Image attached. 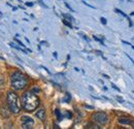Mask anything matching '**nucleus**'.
<instances>
[{"label": "nucleus", "instance_id": "b1692460", "mask_svg": "<svg viewBox=\"0 0 134 129\" xmlns=\"http://www.w3.org/2000/svg\"><path fill=\"white\" fill-rule=\"evenodd\" d=\"M54 128H57V129H59V128H60V127H59V126H58V125H55V126H54Z\"/></svg>", "mask_w": 134, "mask_h": 129}, {"label": "nucleus", "instance_id": "aec40b11", "mask_svg": "<svg viewBox=\"0 0 134 129\" xmlns=\"http://www.w3.org/2000/svg\"><path fill=\"white\" fill-rule=\"evenodd\" d=\"M65 5H66V6L68 7V8H69V9H70V11H74V10H73V9H72V8H71V7L69 6V4H68V3H65Z\"/></svg>", "mask_w": 134, "mask_h": 129}, {"label": "nucleus", "instance_id": "dca6fc26", "mask_svg": "<svg viewBox=\"0 0 134 129\" xmlns=\"http://www.w3.org/2000/svg\"><path fill=\"white\" fill-rule=\"evenodd\" d=\"M100 21H101V23H102L103 25H105V24H106V19H105V18H101V19H100Z\"/></svg>", "mask_w": 134, "mask_h": 129}, {"label": "nucleus", "instance_id": "0eeeda50", "mask_svg": "<svg viewBox=\"0 0 134 129\" xmlns=\"http://www.w3.org/2000/svg\"><path fill=\"white\" fill-rule=\"evenodd\" d=\"M35 115H36V117H37L39 120H41V121H44V120H46V111H44L43 109L38 110Z\"/></svg>", "mask_w": 134, "mask_h": 129}, {"label": "nucleus", "instance_id": "f3484780", "mask_svg": "<svg viewBox=\"0 0 134 129\" xmlns=\"http://www.w3.org/2000/svg\"><path fill=\"white\" fill-rule=\"evenodd\" d=\"M14 40H16V41H17V42H18V43H19V44H20V45H21V47H25V45H24V44H23V42H22V41H20V40H19V39H17V38H16V39H14Z\"/></svg>", "mask_w": 134, "mask_h": 129}, {"label": "nucleus", "instance_id": "6ab92c4d", "mask_svg": "<svg viewBox=\"0 0 134 129\" xmlns=\"http://www.w3.org/2000/svg\"><path fill=\"white\" fill-rule=\"evenodd\" d=\"M117 99H118V101H120V102H124V99L121 98V97H117Z\"/></svg>", "mask_w": 134, "mask_h": 129}, {"label": "nucleus", "instance_id": "4468645a", "mask_svg": "<svg viewBox=\"0 0 134 129\" xmlns=\"http://www.w3.org/2000/svg\"><path fill=\"white\" fill-rule=\"evenodd\" d=\"M94 39H95V40H97V41H99V42H100V43H101L102 45H104V42H103V40H102V39L98 38L97 36H94Z\"/></svg>", "mask_w": 134, "mask_h": 129}, {"label": "nucleus", "instance_id": "a211bd4d", "mask_svg": "<svg viewBox=\"0 0 134 129\" xmlns=\"http://www.w3.org/2000/svg\"><path fill=\"white\" fill-rule=\"evenodd\" d=\"M66 117L68 119H70L71 117H72V115H71V113H69V112H66Z\"/></svg>", "mask_w": 134, "mask_h": 129}, {"label": "nucleus", "instance_id": "412c9836", "mask_svg": "<svg viewBox=\"0 0 134 129\" xmlns=\"http://www.w3.org/2000/svg\"><path fill=\"white\" fill-rule=\"evenodd\" d=\"M26 5H27V6H33V3H32V2H27Z\"/></svg>", "mask_w": 134, "mask_h": 129}, {"label": "nucleus", "instance_id": "5701e85b", "mask_svg": "<svg viewBox=\"0 0 134 129\" xmlns=\"http://www.w3.org/2000/svg\"><path fill=\"white\" fill-rule=\"evenodd\" d=\"M70 100V95L69 94H67V97H66V99L64 100V101H69Z\"/></svg>", "mask_w": 134, "mask_h": 129}, {"label": "nucleus", "instance_id": "4be33fe9", "mask_svg": "<svg viewBox=\"0 0 134 129\" xmlns=\"http://www.w3.org/2000/svg\"><path fill=\"white\" fill-rule=\"evenodd\" d=\"M111 86H113V88H115V89H116V90H117V91H120V89H119V88H118V87H117V86H116V85H114V84H113V85H111Z\"/></svg>", "mask_w": 134, "mask_h": 129}, {"label": "nucleus", "instance_id": "2eb2a0df", "mask_svg": "<svg viewBox=\"0 0 134 129\" xmlns=\"http://www.w3.org/2000/svg\"><path fill=\"white\" fill-rule=\"evenodd\" d=\"M32 91H33V92H36V94H37V93H39V92H40V89H39L38 87H34Z\"/></svg>", "mask_w": 134, "mask_h": 129}, {"label": "nucleus", "instance_id": "1a4fd4ad", "mask_svg": "<svg viewBox=\"0 0 134 129\" xmlns=\"http://www.w3.org/2000/svg\"><path fill=\"white\" fill-rule=\"evenodd\" d=\"M55 115L57 116L58 121H61V120L63 119V117H62V115H61V113H60V111H59V110H55Z\"/></svg>", "mask_w": 134, "mask_h": 129}, {"label": "nucleus", "instance_id": "7ed1b4c3", "mask_svg": "<svg viewBox=\"0 0 134 129\" xmlns=\"http://www.w3.org/2000/svg\"><path fill=\"white\" fill-rule=\"evenodd\" d=\"M6 101H7V105L9 108V110L11 111V113H13V114H19L20 113L21 107H20V102H19V97L14 92L9 91L7 93Z\"/></svg>", "mask_w": 134, "mask_h": 129}, {"label": "nucleus", "instance_id": "9d476101", "mask_svg": "<svg viewBox=\"0 0 134 129\" xmlns=\"http://www.w3.org/2000/svg\"><path fill=\"white\" fill-rule=\"evenodd\" d=\"M116 11H117L118 13H120V14H122V16H123L124 18H127V19H128V16H127V14H126L125 12H123L122 10H120V9H118V8H117V9H116Z\"/></svg>", "mask_w": 134, "mask_h": 129}, {"label": "nucleus", "instance_id": "39448f33", "mask_svg": "<svg viewBox=\"0 0 134 129\" xmlns=\"http://www.w3.org/2000/svg\"><path fill=\"white\" fill-rule=\"evenodd\" d=\"M21 121H22V127L24 129H30L34 125L33 119L31 117H28V116H23L21 118Z\"/></svg>", "mask_w": 134, "mask_h": 129}, {"label": "nucleus", "instance_id": "f03ea898", "mask_svg": "<svg viewBox=\"0 0 134 129\" xmlns=\"http://www.w3.org/2000/svg\"><path fill=\"white\" fill-rule=\"evenodd\" d=\"M10 82H11L12 89H14L17 91H20V90L25 89L27 87V84H28V80H27L26 75L23 74L20 71H16V72H13L11 74Z\"/></svg>", "mask_w": 134, "mask_h": 129}, {"label": "nucleus", "instance_id": "20e7f679", "mask_svg": "<svg viewBox=\"0 0 134 129\" xmlns=\"http://www.w3.org/2000/svg\"><path fill=\"white\" fill-rule=\"evenodd\" d=\"M92 120L96 123H99L101 125H105L108 123L109 121V118H108V115L106 113H103V112H97V113H94L92 115Z\"/></svg>", "mask_w": 134, "mask_h": 129}, {"label": "nucleus", "instance_id": "423d86ee", "mask_svg": "<svg viewBox=\"0 0 134 129\" xmlns=\"http://www.w3.org/2000/svg\"><path fill=\"white\" fill-rule=\"evenodd\" d=\"M0 112H1V116L3 118H9L10 113H11V111L8 110L6 107H1V111Z\"/></svg>", "mask_w": 134, "mask_h": 129}, {"label": "nucleus", "instance_id": "393cba45", "mask_svg": "<svg viewBox=\"0 0 134 129\" xmlns=\"http://www.w3.org/2000/svg\"><path fill=\"white\" fill-rule=\"evenodd\" d=\"M86 108H88V109H93V107H89V105H86Z\"/></svg>", "mask_w": 134, "mask_h": 129}, {"label": "nucleus", "instance_id": "f257e3e1", "mask_svg": "<svg viewBox=\"0 0 134 129\" xmlns=\"http://www.w3.org/2000/svg\"><path fill=\"white\" fill-rule=\"evenodd\" d=\"M39 98L33 91H27L22 96V108L26 112H33L39 105Z\"/></svg>", "mask_w": 134, "mask_h": 129}, {"label": "nucleus", "instance_id": "ddd939ff", "mask_svg": "<svg viewBox=\"0 0 134 129\" xmlns=\"http://www.w3.org/2000/svg\"><path fill=\"white\" fill-rule=\"evenodd\" d=\"M62 22H63V24H64V25H66L67 27H69V28H72L71 24H70V23H69L67 20H62Z\"/></svg>", "mask_w": 134, "mask_h": 129}, {"label": "nucleus", "instance_id": "9b49d317", "mask_svg": "<svg viewBox=\"0 0 134 129\" xmlns=\"http://www.w3.org/2000/svg\"><path fill=\"white\" fill-rule=\"evenodd\" d=\"M86 128H100V127H99V126H97V125H94V124L89 123V124L86 126Z\"/></svg>", "mask_w": 134, "mask_h": 129}, {"label": "nucleus", "instance_id": "f8f14e48", "mask_svg": "<svg viewBox=\"0 0 134 129\" xmlns=\"http://www.w3.org/2000/svg\"><path fill=\"white\" fill-rule=\"evenodd\" d=\"M63 17H64V18H66V19H68L69 21H73V20H74L70 14H67V13H63Z\"/></svg>", "mask_w": 134, "mask_h": 129}, {"label": "nucleus", "instance_id": "6e6552de", "mask_svg": "<svg viewBox=\"0 0 134 129\" xmlns=\"http://www.w3.org/2000/svg\"><path fill=\"white\" fill-rule=\"evenodd\" d=\"M119 123L120 124H126V125H128V124H133V122H132V120L130 119V118H128V117H120L119 118Z\"/></svg>", "mask_w": 134, "mask_h": 129}]
</instances>
